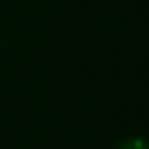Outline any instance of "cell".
Segmentation results:
<instances>
[{
  "instance_id": "1",
  "label": "cell",
  "mask_w": 149,
  "mask_h": 149,
  "mask_svg": "<svg viewBox=\"0 0 149 149\" xmlns=\"http://www.w3.org/2000/svg\"><path fill=\"white\" fill-rule=\"evenodd\" d=\"M119 149H149V144L144 140H140V137H133V140H126Z\"/></svg>"
}]
</instances>
